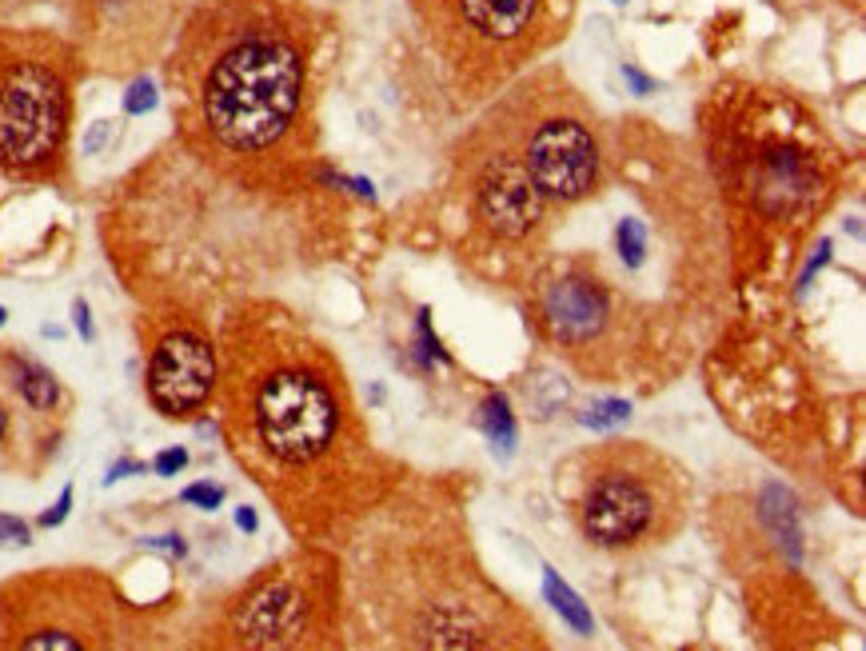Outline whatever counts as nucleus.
Segmentation results:
<instances>
[{
	"instance_id": "obj_1",
	"label": "nucleus",
	"mask_w": 866,
	"mask_h": 651,
	"mask_svg": "<svg viewBox=\"0 0 866 651\" xmlns=\"http://www.w3.org/2000/svg\"><path fill=\"white\" fill-rule=\"evenodd\" d=\"M220 428L300 540L348 536L392 480L335 352L292 312L244 305L216 340Z\"/></svg>"
},
{
	"instance_id": "obj_2",
	"label": "nucleus",
	"mask_w": 866,
	"mask_h": 651,
	"mask_svg": "<svg viewBox=\"0 0 866 651\" xmlns=\"http://www.w3.org/2000/svg\"><path fill=\"white\" fill-rule=\"evenodd\" d=\"M344 616L355 648H543V623L483 572L468 520L431 483H392L348 532Z\"/></svg>"
},
{
	"instance_id": "obj_3",
	"label": "nucleus",
	"mask_w": 866,
	"mask_h": 651,
	"mask_svg": "<svg viewBox=\"0 0 866 651\" xmlns=\"http://www.w3.org/2000/svg\"><path fill=\"white\" fill-rule=\"evenodd\" d=\"M320 29L303 0H209L172 53L184 145L232 169L303 164Z\"/></svg>"
},
{
	"instance_id": "obj_4",
	"label": "nucleus",
	"mask_w": 866,
	"mask_h": 651,
	"mask_svg": "<svg viewBox=\"0 0 866 651\" xmlns=\"http://www.w3.org/2000/svg\"><path fill=\"white\" fill-rule=\"evenodd\" d=\"M703 145L731 212L762 232L794 236L835 200L843 157L823 120L787 88L715 85L703 105Z\"/></svg>"
},
{
	"instance_id": "obj_5",
	"label": "nucleus",
	"mask_w": 866,
	"mask_h": 651,
	"mask_svg": "<svg viewBox=\"0 0 866 651\" xmlns=\"http://www.w3.org/2000/svg\"><path fill=\"white\" fill-rule=\"evenodd\" d=\"M456 256L488 284H523L552 248L567 212L527 164L515 120L500 96L456 140L448 169Z\"/></svg>"
},
{
	"instance_id": "obj_6",
	"label": "nucleus",
	"mask_w": 866,
	"mask_h": 651,
	"mask_svg": "<svg viewBox=\"0 0 866 651\" xmlns=\"http://www.w3.org/2000/svg\"><path fill=\"white\" fill-rule=\"evenodd\" d=\"M448 116H471L571 32L575 0H407Z\"/></svg>"
},
{
	"instance_id": "obj_7",
	"label": "nucleus",
	"mask_w": 866,
	"mask_h": 651,
	"mask_svg": "<svg viewBox=\"0 0 866 651\" xmlns=\"http://www.w3.org/2000/svg\"><path fill=\"white\" fill-rule=\"evenodd\" d=\"M555 500L584 547L599 556H651L687 527L695 483L648 440H603L555 463Z\"/></svg>"
},
{
	"instance_id": "obj_8",
	"label": "nucleus",
	"mask_w": 866,
	"mask_h": 651,
	"mask_svg": "<svg viewBox=\"0 0 866 651\" xmlns=\"http://www.w3.org/2000/svg\"><path fill=\"white\" fill-rule=\"evenodd\" d=\"M523 284L535 337L599 384L643 376L667 352L655 340V312L611 280L596 256L547 253Z\"/></svg>"
},
{
	"instance_id": "obj_9",
	"label": "nucleus",
	"mask_w": 866,
	"mask_h": 651,
	"mask_svg": "<svg viewBox=\"0 0 866 651\" xmlns=\"http://www.w3.org/2000/svg\"><path fill=\"white\" fill-rule=\"evenodd\" d=\"M76 49L53 32L0 29V177L61 172L73 125Z\"/></svg>"
},
{
	"instance_id": "obj_10",
	"label": "nucleus",
	"mask_w": 866,
	"mask_h": 651,
	"mask_svg": "<svg viewBox=\"0 0 866 651\" xmlns=\"http://www.w3.org/2000/svg\"><path fill=\"white\" fill-rule=\"evenodd\" d=\"M340 564L320 547L264 567L224 608L228 648H328L340 628Z\"/></svg>"
},
{
	"instance_id": "obj_11",
	"label": "nucleus",
	"mask_w": 866,
	"mask_h": 651,
	"mask_svg": "<svg viewBox=\"0 0 866 651\" xmlns=\"http://www.w3.org/2000/svg\"><path fill=\"white\" fill-rule=\"evenodd\" d=\"M128 604L96 572H44L0 591V648H120Z\"/></svg>"
},
{
	"instance_id": "obj_12",
	"label": "nucleus",
	"mask_w": 866,
	"mask_h": 651,
	"mask_svg": "<svg viewBox=\"0 0 866 651\" xmlns=\"http://www.w3.org/2000/svg\"><path fill=\"white\" fill-rule=\"evenodd\" d=\"M68 408L73 399L49 364L0 348V468L41 472L61 448Z\"/></svg>"
},
{
	"instance_id": "obj_13",
	"label": "nucleus",
	"mask_w": 866,
	"mask_h": 651,
	"mask_svg": "<svg viewBox=\"0 0 866 651\" xmlns=\"http://www.w3.org/2000/svg\"><path fill=\"white\" fill-rule=\"evenodd\" d=\"M148 369L145 388L148 404L164 416V420H192L209 408L216 396L220 376V352L216 337H212L200 316L180 312V308H164V312L148 316Z\"/></svg>"
},
{
	"instance_id": "obj_14",
	"label": "nucleus",
	"mask_w": 866,
	"mask_h": 651,
	"mask_svg": "<svg viewBox=\"0 0 866 651\" xmlns=\"http://www.w3.org/2000/svg\"><path fill=\"white\" fill-rule=\"evenodd\" d=\"M616 253L619 264H623V273H643V264H648L651 253V232L639 216H619L616 221Z\"/></svg>"
},
{
	"instance_id": "obj_15",
	"label": "nucleus",
	"mask_w": 866,
	"mask_h": 651,
	"mask_svg": "<svg viewBox=\"0 0 866 651\" xmlns=\"http://www.w3.org/2000/svg\"><path fill=\"white\" fill-rule=\"evenodd\" d=\"M543 591H547V599L555 604V611H559V616H564V620L571 623L575 631L591 636V628H596V623H591V611L584 608V599L575 596V591L567 588L564 579L555 576L552 567H543Z\"/></svg>"
},
{
	"instance_id": "obj_16",
	"label": "nucleus",
	"mask_w": 866,
	"mask_h": 651,
	"mask_svg": "<svg viewBox=\"0 0 866 651\" xmlns=\"http://www.w3.org/2000/svg\"><path fill=\"white\" fill-rule=\"evenodd\" d=\"M480 428L488 431L491 448L500 444L503 456L515 448V420H512V412H507V399L503 396H488V404H483V412H480Z\"/></svg>"
},
{
	"instance_id": "obj_17",
	"label": "nucleus",
	"mask_w": 866,
	"mask_h": 651,
	"mask_svg": "<svg viewBox=\"0 0 866 651\" xmlns=\"http://www.w3.org/2000/svg\"><path fill=\"white\" fill-rule=\"evenodd\" d=\"M157 85L148 81V76H140V81H132L128 85V93H125V113L128 116H140V113H152L157 108Z\"/></svg>"
},
{
	"instance_id": "obj_18",
	"label": "nucleus",
	"mask_w": 866,
	"mask_h": 651,
	"mask_svg": "<svg viewBox=\"0 0 866 651\" xmlns=\"http://www.w3.org/2000/svg\"><path fill=\"white\" fill-rule=\"evenodd\" d=\"M627 420V404L623 399H599L596 412H587L584 424L587 428H616V424Z\"/></svg>"
},
{
	"instance_id": "obj_19",
	"label": "nucleus",
	"mask_w": 866,
	"mask_h": 651,
	"mask_svg": "<svg viewBox=\"0 0 866 651\" xmlns=\"http://www.w3.org/2000/svg\"><path fill=\"white\" fill-rule=\"evenodd\" d=\"M224 488H220V483H192V488H184V492H180V500H184V504H196V508H204V512H216L220 504H224Z\"/></svg>"
},
{
	"instance_id": "obj_20",
	"label": "nucleus",
	"mask_w": 866,
	"mask_h": 651,
	"mask_svg": "<svg viewBox=\"0 0 866 651\" xmlns=\"http://www.w3.org/2000/svg\"><path fill=\"white\" fill-rule=\"evenodd\" d=\"M32 544V527L17 515H4L0 512V552H9V547H29Z\"/></svg>"
},
{
	"instance_id": "obj_21",
	"label": "nucleus",
	"mask_w": 866,
	"mask_h": 651,
	"mask_svg": "<svg viewBox=\"0 0 866 651\" xmlns=\"http://www.w3.org/2000/svg\"><path fill=\"white\" fill-rule=\"evenodd\" d=\"M189 468V452L184 448H168V452H160L157 460H152V472L157 476H177Z\"/></svg>"
},
{
	"instance_id": "obj_22",
	"label": "nucleus",
	"mask_w": 866,
	"mask_h": 651,
	"mask_svg": "<svg viewBox=\"0 0 866 651\" xmlns=\"http://www.w3.org/2000/svg\"><path fill=\"white\" fill-rule=\"evenodd\" d=\"M68 512H73V488H64L61 500H56V504H53V512H44V515H41V527H56V524H64V520H68Z\"/></svg>"
},
{
	"instance_id": "obj_23",
	"label": "nucleus",
	"mask_w": 866,
	"mask_h": 651,
	"mask_svg": "<svg viewBox=\"0 0 866 651\" xmlns=\"http://www.w3.org/2000/svg\"><path fill=\"white\" fill-rule=\"evenodd\" d=\"M73 324H76V332H81V337L93 344L96 328H93V316H88V305H84V300H76V305H73Z\"/></svg>"
},
{
	"instance_id": "obj_24",
	"label": "nucleus",
	"mask_w": 866,
	"mask_h": 651,
	"mask_svg": "<svg viewBox=\"0 0 866 651\" xmlns=\"http://www.w3.org/2000/svg\"><path fill=\"white\" fill-rule=\"evenodd\" d=\"M623 76H627V81H631V88H635L639 96H648L651 88H655V81H648V76L639 73V68H631V64H623Z\"/></svg>"
},
{
	"instance_id": "obj_25",
	"label": "nucleus",
	"mask_w": 866,
	"mask_h": 651,
	"mask_svg": "<svg viewBox=\"0 0 866 651\" xmlns=\"http://www.w3.org/2000/svg\"><path fill=\"white\" fill-rule=\"evenodd\" d=\"M136 472H145V463H136V460H120L113 468V472L105 476V483H116V480H125V476H136Z\"/></svg>"
},
{
	"instance_id": "obj_26",
	"label": "nucleus",
	"mask_w": 866,
	"mask_h": 651,
	"mask_svg": "<svg viewBox=\"0 0 866 651\" xmlns=\"http://www.w3.org/2000/svg\"><path fill=\"white\" fill-rule=\"evenodd\" d=\"M236 527L252 536V532L260 527V520H256V512H252V508H240V512H236Z\"/></svg>"
},
{
	"instance_id": "obj_27",
	"label": "nucleus",
	"mask_w": 866,
	"mask_h": 651,
	"mask_svg": "<svg viewBox=\"0 0 866 651\" xmlns=\"http://www.w3.org/2000/svg\"><path fill=\"white\" fill-rule=\"evenodd\" d=\"M4 320H9V312H4V308H0V328H4Z\"/></svg>"
}]
</instances>
